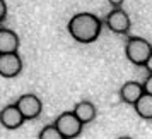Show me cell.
Here are the masks:
<instances>
[{
    "instance_id": "ba28073f",
    "label": "cell",
    "mask_w": 152,
    "mask_h": 139,
    "mask_svg": "<svg viewBox=\"0 0 152 139\" xmlns=\"http://www.w3.org/2000/svg\"><path fill=\"white\" fill-rule=\"evenodd\" d=\"M144 95V84L138 81H126L120 88V98L123 103L135 105Z\"/></svg>"
},
{
    "instance_id": "4fadbf2b",
    "label": "cell",
    "mask_w": 152,
    "mask_h": 139,
    "mask_svg": "<svg viewBox=\"0 0 152 139\" xmlns=\"http://www.w3.org/2000/svg\"><path fill=\"white\" fill-rule=\"evenodd\" d=\"M144 93L152 96V74H149V77L145 79V83H144Z\"/></svg>"
},
{
    "instance_id": "30bf717a",
    "label": "cell",
    "mask_w": 152,
    "mask_h": 139,
    "mask_svg": "<svg viewBox=\"0 0 152 139\" xmlns=\"http://www.w3.org/2000/svg\"><path fill=\"white\" fill-rule=\"evenodd\" d=\"M74 113H75V117L82 122L84 125L86 124H91L94 118H96V106L92 101H87V100H82V101H79V103L74 106Z\"/></svg>"
},
{
    "instance_id": "8992f818",
    "label": "cell",
    "mask_w": 152,
    "mask_h": 139,
    "mask_svg": "<svg viewBox=\"0 0 152 139\" xmlns=\"http://www.w3.org/2000/svg\"><path fill=\"white\" fill-rule=\"evenodd\" d=\"M22 70V58L19 53H4L0 55V76L2 77H15Z\"/></svg>"
},
{
    "instance_id": "9a60e30c",
    "label": "cell",
    "mask_w": 152,
    "mask_h": 139,
    "mask_svg": "<svg viewBox=\"0 0 152 139\" xmlns=\"http://www.w3.org/2000/svg\"><path fill=\"white\" fill-rule=\"evenodd\" d=\"M108 2H110V5H111L113 9H120L125 0H108Z\"/></svg>"
},
{
    "instance_id": "2e32d148",
    "label": "cell",
    "mask_w": 152,
    "mask_h": 139,
    "mask_svg": "<svg viewBox=\"0 0 152 139\" xmlns=\"http://www.w3.org/2000/svg\"><path fill=\"white\" fill-rule=\"evenodd\" d=\"M144 67L147 69V72H149V74H152V55L149 57V60L145 62V65H144Z\"/></svg>"
},
{
    "instance_id": "3957f363",
    "label": "cell",
    "mask_w": 152,
    "mask_h": 139,
    "mask_svg": "<svg viewBox=\"0 0 152 139\" xmlns=\"http://www.w3.org/2000/svg\"><path fill=\"white\" fill-rule=\"evenodd\" d=\"M55 127L60 131L65 139H75L80 136V132L84 129V124L75 117L74 112H63L60 113L55 120Z\"/></svg>"
},
{
    "instance_id": "9c48e42d",
    "label": "cell",
    "mask_w": 152,
    "mask_h": 139,
    "mask_svg": "<svg viewBox=\"0 0 152 139\" xmlns=\"http://www.w3.org/2000/svg\"><path fill=\"white\" fill-rule=\"evenodd\" d=\"M19 36L15 31L12 29H5L2 28L0 29V55L4 53H17L19 50Z\"/></svg>"
},
{
    "instance_id": "277c9868",
    "label": "cell",
    "mask_w": 152,
    "mask_h": 139,
    "mask_svg": "<svg viewBox=\"0 0 152 139\" xmlns=\"http://www.w3.org/2000/svg\"><path fill=\"white\" fill-rule=\"evenodd\" d=\"M15 106L19 108V112L22 113V117L26 120H34V118H38L41 115V112H43L41 100L36 95H33V93L19 96V100L15 101Z\"/></svg>"
},
{
    "instance_id": "52a82bcc",
    "label": "cell",
    "mask_w": 152,
    "mask_h": 139,
    "mask_svg": "<svg viewBox=\"0 0 152 139\" xmlns=\"http://www.w3.org/2000/svg\"><path fill=\"white\" fill-rule=\"evenodd\" d=\"M24 122H26V118L22 117V113L19 112V108L15 106V103L5 105V106L0 110V125L5 127V129H9V131L19 129Z\"/></svg>"
},
{
    "instance_id": "8fae6325",
    "label": "cell",
    "mask_w": 152,
    "mask_h": 139,
    "mask_svg": "<svg viewBox=\"0 0 152 139\" xmlns=\"http://www.w3.org/2000/svg\"><path fill=\"white\" fill-rule=\"evenodd\" d=\"M133 108L137 112L138 117L145 118V120H152V96L151 95H142V98L133 105Z\"/></svg>"
},
{
    "instance_id": "6da1fadb",
    "label": "cell",
    "mask_w": 152,
    "mask_h": 139,
    "mask_svg": "<svg viewBox=\"0 0 152 139\" xmlns=\"http://www.w3.org/2000/svg\"><path fill=\"white\" fill-rule=\"evenodd\" d=\"M67 29L75 41L87 45V43H94L99 38L103 22L97 16L91 14V12H79L74 17H70Z\"/></svg>"
},
{
    "instance_id": "7c38bea8",
    "label": "cell",
    "mask_w": 152,
    "mask_h": 139,
    "mask_svg": "<svg viewBox=\"0 0 152 139\" xmlns=\"http://www.w3.org/2000/svg\"><path fill=\"white\" fill-rule=\"evenodd\" d=\"M38 139H65V138L60 134V131L55 127V124H51V125L43 127L41 132H39V136H38Z\"/></svg>"
},
{
    "instance_id": "e0dca14e",
    "label": "cell",
    "mask_w": 152,
    "mask_h": 139,
    "mask_svg": "<svg viewBox=\"0 0 152 139\" xmlns=\"http://www.w3.org/2000/svg\"><path fill=\"white\" fill-rule=\"evenodd\" d=\"M118 139H132V138H128V136H121V138H118Z\"/></svg>"
},
{
    "instance_id": "7a4b0ae2",
    "label": "cell",
    "mask_w": 152,
    "mask_h": 139,
    "mask_svg": "<svg viewBox=\"0 0 152 139\" xmlns=\"http://www.w3.org/2000/svg\"><path fill=\"white\" fill-rule=\"evenodd\" d=\"M125 55L135 65H145V62L149 60V57L152 55V45L144 38H130L126 45H125Z\"/></svg>"
},
{
    "instance_id": "5bb4252c",
    "label": "cell",
    "mask_w": 152,
    "mask_h": 139,
    "mask_svg": "<svg viewBox=\"0 0 152 139\" xmlns=\"http://www.w3.org/2000/svg\"><path fill=\"white\" fill-rule=\"evenodd\" d=\"M7 17V4L5 0H0V22Z\"/></svg>"
},
{
    "instance_id": "5b68a950",
    "label": "cell",
    "mask_w": 152,
    "mask_h": 139,
    "mask_svg": "<svg viewBox=\"0 0 152 139\" xmlns=\"http://www.w3.org/2000/svg\"><path fill=\"white\" fill-rule=\"evenodd\" d=\"M104 22H106V26L110 28V31L118 33V35H125V33H128V29L132 28L130 16L126 14L123 9H113L110 14L106 16Z\"/></svg>"
}]
</instances>
